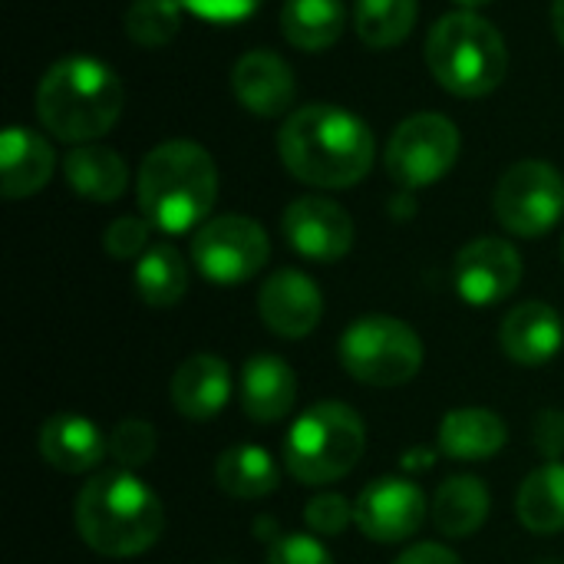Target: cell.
<instances>
[{
  "label": "cell",
  "instance_id": "6da1fadb",
  "mask_svg": "<svg viewBox=\"0 0 564 564\" xmlns=\"http://www.w3.org/2000/svg\"><path fill=\"white\" fill-rule=\"evenodd\" d=\"M278 155L304 185L354 188L373 169L377 142L360 116L330 102H311L284 119Z\"/></svg>",
  "mask_w": 564,
  "mask_h": 564
},
{
  "label": "cell",
  "instance_id": "7a4b0ae2",
  "mask_svg": "<svg viewBox=\"0 0 564 564\" xmlns=\"http://www.w3.org/2000/svg\"><path fill=\"white\" fill-rule=\"evenodd\" d=\"M79 539L106 558H132L149 552L165 529L162 499L129 469L93 476L73 506Z\"/></svg>",
  "mask_w": 564,
  "mask_h": 564
},
{
  "label": "cell",
  "instance_id": "3957f363",
  "mask_svg": "<svg viewBox=\"0 0 564 564\" xmlns=\"http://www.w3.org/2000/svg\"><path fill=\"white\" fill-rule=\"evenodd\" d=\"M122 106V79L96 56H63L36 86V116L43 129L73 145H89L106 135L119 122Z\"/></svg>",
  "mask_w": 564,
  "mask_h": 564
},
{
  "label": "cell",
  "instance_id": "277c9868",
  "mask_svg": "<svg viewBox=\"0 0 564 564\" xmlns=\"http://www.w3.org/2000/svg\"><path fill=\"white\" fill-rule=\"evenodd\" d=\"M142 218L165 235L202 228L218 198V165L192 139H169L155 145L135 178Z\"/></svg>",
  "mask_w": 564,
  "mask_h": 564
},
{
  "label": "cell",
  "instance_id": "5b68a950",
  "mask_svg": "<svg viewBox=\"0 0 564 564\" xmlns=\"http://www.w3.org/2000/svg\"><path fill=\"white\" fill-rule=\"evenodd\" d=\"M423 53L433 79L459 99L496 93L509 69L506 36L479 10L443 13L430 26Z\"/></svg>",
  "mask_w": 564,
  "mask_h": 564
},
{
  "label": "cell",
  "instance_id": "8992f818",
  "mask_svg": "<svg viewBox=\"0 0 564 564\" xmlns=\"http://www.w3.org/2000/svg\"><path fill=\"white\" fill-rule=\"evenodd\" d=\"M364 449L367 426L360 413L340 400H324L294 420L284 440V466L304 486H330L360 463Z\"/></svg>",
  "mask_w": 564,
  "mask_h": 564
},
{
  "label": "cell",
  "instance_id": "52a82bcc",
  "mask_svg": "<svg viewBox=\"0 0 564 564\" xmlns=\"http://www.w3.org/2000/svg\"><path fill=\"white\" fill-rule=\"evenodd\" d=\"M340 364L344 370L367 387H403L410 383L423 367V340L420 334L390 314H367L357 317L340 344Z\"/></svg>",
  "mask_w": 564,
  "mask_h": 564
},
{
  "label": "cell",
  "instance_id": "ba28073f",
  "mask_svg": "<svg viewBox=\"0 0 564 564\" xmlns=\"http://www.w3.org/2000/svg\"><path fill=\"white\" fill-rule=\"evenodd\" d=\"M459 149H463V139L453 119L440 112H416L403 119L387 142V152H383L387 175L403 192L430 188L456 165Z\"/></svg>",
  "mask_w": 564,
  "mask_h": 564
},
{
  "label": "cell",
  "instance_id": "9c48e42d",
  "mask_svg": "<svg viewBox=\"0 0 564 564\" xmlns=\"http://www.w3.org/2000/svg\"><path fill=\"white\" fill-rule=\"evenodd\" d=\"M492 212L519 238L549 235L564 215V175L542 159L516 162L496 185Z\"/></svg>",
  "mask_w": 564,
  "mask_h": 564
},
{
  "label": "cell",
  "instance_id": "30bf717a",
  "mask_svg": "<svg viewBox=\"0 0 564 564\" xmlns=\"http://www.w3.org/2000/svg\"><path fill=\"white\" fill-rule=\"evenodd\" d=\"M271 258L268 231L248 215L208 218L192 238V261L212 284H245Z\"/></svg>",
  "mask_w": 564,
  "mask_h": 564
},
{
  "label": "cell",
  "instance_id": "8fae6325",
  "mask_svg": "<svg viewBox=\"0 0 564 564\" xmlns=\"http://www.w3.org/2000/svg\"><path fill=\"white\" fill-rule=\"evenodd\" d=\"M426 519V496L416 482L383 476L370 482L354 502V522L364 539L377 545H397L420 532Z\"/></svg>",
  "mask_w": 564,
  "mask_h": 564
},
{
  "label": "cell",
  "instance_id": "7c38bea8",
  "mask_svg": "<svg viewBox=\"0 0 564 564\" xmlns=\"http://www.w3.org/2000/svg\"><path fill=\"white\" fill-rule=\"evenodd\" d=\"M453 281L466 304L492 307L522 284V254L506 238H476L456 254Z\"/></svg>",
  "mask_w": 564,
  "mask_h": 564
},
{
  "label": "cell",
  "instance_id": "4fadbf2b",
  "mask_svg": "<svg viewBox=\"0 0 564 564\" xmlns=\"http://www.w3.org/2000/svg\"><path fill=\"white\" fill-rule=\"evenodd\" d=\"M281 231L301 258L321 264H334L354 248V218L347 215V208L321 195H304L291 202L284 208Z\"/></svg>",
  "mask_w": 564,
  "mask_h": 564
},
{
  "label": "cell",
  "instance_id": "5bb4252c",
  "mask_svg": "<svg viewBox=\"0 0 564 564\" xmlns=\"http://www.w3.org/2000/svg\"><path fill=\"white\" fill-rule=\"evenodd\" d=\"M258 314L271 334H278L284 340H301L321 324L324 294L304 271L281 268L261 284Z\"/></svg>",
  "mask_w": 564,
  "mask_h": 564
},
{
  "label": "cell",
  "instance_id": "9a60e30c",
  "mask_svg": "<svg viewBox=\"0 0 564 564\" xmlns=\"http://www.w3.org/2000/svg\"><path fill=\"white\" fill-rule=\"evenodd\" d=\"M231 89H235V99L261 119L291 112L294 96H297L294 69L274 50L245 53L231 69Z\"/></svg>",
  "mask_w": 564,
  "mask_h": 564
},
{
  "label": "cell",
  "instance_id": "2e32d148",
  "mask_svg": "<svg viewBox=\"0 0 564 564\" xmlns=\"http://www.w3.org/2000/svg\"><path fill=\"white\" fill-rule=\"evenodd\" d=\"M502 354L522 367H542L558 357L564 344L562 314L545 301H522L512 307L499 330Z\"/></svg>",
  "mask_w": 564,
  "mask_h": 564
},
{
  "label": "cell",
  "instance_id": "e0dca14e",
  "mask_svg": "<svg viewBox=\"0 0 564 564\" xmlns=\"http://www.w3.org/2000/svg\"><path fill=\"white\" fill-rule=\"evenodd\" d=\"M109 453V440L102 430L79 413H56L40 426V456L46 466L79 476L96 469Z\"/></svg>",
  "mask_w": 564,
  "mask_h": 564
},
{
  "label": "cell",
  "instance_id": "ac0fdd59",
  "mask_svg": "<svg viewBox=\"0 0 564 564\" xmlns=\"http://www.w3.org/2000/svg\"><path fill=\"white\" fill-rule=\"evenodd\" d=\"M56 169L53 145L23 126H7L0 135V188L3 198L36 195Z\"/></svg>",
  "mask_w": 564,
  "mask_h": 564
},
{
  "label": "cell",
  "instance_id": "d6986e66",
  "mask_svg": "<svg viewBox=\"0 0 564 564\" xmlns=\"http://www.w3.org/2000/svg\"><path fill=\"white\" fill-rule=\"evenodd\" d=\"M172 406L188 420H212L231 400V370L218 354H195L172 377Z\"/></svg>",
  "mask_w": 564,
  "mask_h": 564
},
{
  "label": "cell",
  "instance_id": "ffe728a7",
  "mask_svg": "<svg viewBox=\"0 0 564 564\" xmlns=\"http://www.w3.org/2000/svg\"><path fill=\"white\" fill-rule=\"evenodd\" d=\"M241 410L254 423H278L294 410L297 377L274 354H254L241 367Z\"/></svg>",
  "mask_w": 564,
  "mask_h": 564
},
{
  "label": "cell",
  "instance_id": "44dd1931",
  "mask_svg": "<svg viewBox=\"0 0 564 564\" xmlns=\"http://www.w3.org/2000/svg\"><path fill=\"white\" fill-rule=\"evenodd\" d=\"M436 443L456 463H486L509 443V426L486 406H459L440 420Z\"/></svg>",
  "mask_w": 564,
  "mask_h": 564
},
{
  "label": "cell",
  "instance_id": "7402d4cb",
  "mask_svg": "<svg viewBox=\"0 0 564 564\" xmlns=\"http://www.w3.org/2000/svg\"><path fill=\"white\" fill-rule=\"evenodd\" d=\"M63 172L69 188L89 202H116L129 188V165L109 145H76L63 159Z\"/></svg>",
  "mask_w": 564,
  "mask_h": 564
},
{
  "label": "cell",
  "instance_id": "603a6c76",
  "mask_svg": "<svg viewBox=\"0 0 564 564\" xmlns=\"http://www.w3.org/2000/svg\"><path fill=\"white\" fill-rule=\"evenodd\" d=\"M492 499L482 479L476 476H453L436 489L433 499V522L446 539H469L489 519Z\"/></svg>",
  "mask_w": 564,
  "mask_h": 564
},
{
  "label": "cell",
  "instance_id": "cb8c5ba5",
  "mask_svg": "<svg viewBox=\"0 0 564 564\" xmlns=\"http://www.w3.org/2000/svg\"><path fill=\"white\" fill-rule=\"evenodd\" d=\"M347 26L344 0H284L281 7V33L291 46L304 53L330 50Z\"/></svg>",
  "mask_w": 564,
  "mask_h": 564
},
{
  "label": "cell",
  "instance_id": "d4e9b609",
  "mask_svg": "<svg viewBox=\"0 0 564 564\" xmlns=\"http://www.w3.org/2000/svg\"><path fill=\"white\" fill-rule=\"evenodd\" d=\"M215 486L231 499L254 502V499L271 496L281 486V469H278V463L271 459L268 449L245 443V446H231V449H225L218 456Z\"/></svg>",
  "mask_w": 564,
  "mask_h": 564
},
{
  "label": "cell",
  "instance_id": "484cf974",
  "mask_svg": "<svg viewBox=\"0 0 564 564\" xmlns=\"http://www.w3.org/2000/svg\"><path fill=\"white\" fill-rule=\"evenodd\" d=\"M519 522L535 535H555L564 529V463H545L525 476L516 499Z\"/></svg>",
  "mask_w": 564,
  "mask_h": 564
},
{
  "label": "cell",
  "instance_id": "4316f807",
  "mask_svg": "<svg viewBox=\"0 0 564 564\" xmlns=\"http://www.w3.org/2000/svg\"><path fill=\"white\" fill-rule=\"evenodd\" d=\"M135 291L149 307H175L188 294V264L172 245H152L135 261Z\"/></svg>",
  "mask_w": 564,
  "mask_h": 564
},
{
  "label": "cell",
  "instance_id": "83f0119b",
  "mask_svg": "<svg viewBox=\"0 0 564 564\" xmlns=\"http://www.w3.org/2000/svg\"><path fill=\"white\" fill-rule=\"evenodd\" d=\"M420 0H357L354 30L370 50H390L403 43L416 26Z\"/></svg>",
  "mask_w": 564,
  "mask_h": 564
},
{
  "label": "cell",
  "instance_id": "f1b7e54d",
  "mask_svg": "<svg viewBox=\"0 0 564 564\" xmlns=\"http://www.w3.org/2000/svg\"><path fill=\"white\" fill-rule=\"evenodd\" d=\"M182 26L178 0H132L126 10V36L145 50L169 46Z\"/></svg>",
  "mask_w": 564,
  "mask_h": 564
},
{
  "label": "cell",
  "instance_id": "f546056e",
  "mask_svg": "<svg viewBox=\"0 0 564 564\" xmlns=\"http://www.w3.org/2000/svg\"><path fill=\"white\" fill-rule=\"evenodd\" d=\"M159 436L155 426L145 420H122L112 426L109 433V456L122 466V469H139L155 456Z\"/></svg>",
  "mask_w": 564,
  "mask_h": 564
},
{
  "label": "cell",
  "instance_id": "4dcf8cb0",
  "mask_svg": "<svg viewBox=\"0 0 564 564\" xmlns=\"http://www.w3.org/2000/svg\"><path fill=\"white\" fill-rule=\"evenodd\" d=\"M152 221L149 218H135V215H122L116 218L106 231H102V248L109 258L116 261H129V258H142L152 245Z\"/></svg>",
  "mask_w": 564,
  "mask_h": 564
},
{
  "label": "cell",
  "instance_id": "1f68e13d",
  "mask_svg": "<svg viewBox=\"0 0 564 564\" xmlns=\"http://www.w3.org/2000/svg\"><path fill=\"white\" fill-rule=\"evenodd\" d=\"M304 522L311 532L334 539L354 522V506L340 492H317L304 509Z\"/></svg>",
  "mask_w": 564,
  "mask_h": 564
},
{
  "label": "cell",
  "instance_id": "d6a6232c",
  "mask_svg": "<svg viewBox=\"0 0 564 564\" xmlns=\"http://www.w3.org/2000/svg\"><path fill=\"white\" fill-rule=\"evenodd\" d=\"M268 564H334V555L324 542L304 532L278 535L268 545Z\"/></svg>",
  "mask_w": 564,
  "mask_h": 564
},
{
  "label": "cell",
  "instance_id": "836d02e7",
  "mask_svg": "<svg viewBox=\"0 0 564 564\" xmlns=\"http://www.w3.org/2000/svg\"><path fill=\"white\" fill-rule=\"evenodd\" d=\"M178 3L208 23H238L261 7V0H178Z\"/></svg>",
  "mask_w": 564,
  "mask_h": 564
},
{
  "label": "cell",
  "instance_id": "e575fe53",
  "mask_svg": "<svg viewBox=\"0 0 564 564\" xmlns=\"http://www.w3.org/2000/svg\"><path fill=\"white\" fill-rule=\"evenodd\" d=\"M535 446L549 463H558L564 456V413L562 410H545L535 420Z\"/></svg>",
  "mask_w": 564,
  "mask_h": 564
},
{
  "label": "cell",
  "instance_id": "d590c367",
  "mask_svg": "<svg viewBox=\"0 0 564 564\" xmlns=\"http://www.w3.org/2000/svg\"><path fill=\"white\" fill-rule=\"evenodd\" d=\"M393 564H463L459 562V555L453 552V549H446V545H440V542H420V545H413V549H406L400 558Z\"/></svg>",
  "mask_w": 564,
  "mask_h": 564
},
{
  "label": "cell",
  "instance_id": "8d00e7d4",
  "mask_svg": "<svg viewBox=\"0 0 564 564\" xmlns=\"http://www.w3.org/2000/svg\"><path fill=\"white\" fill-rule=\"evenodd\" d=\"M552 30L555 40L564 46V0H552Z\"/></svg>",
  "mask_w": 564,
  "mask_h": 564
},
{
  "label": "cell",
  "instance_id": "74e56055",
  "mask_svg": "<svg viewBox=\"0 0 564 564\" xmlns=\"http://www.w3.org/2000/svg\"><path fill=\"white\" fill-rule=\"evenodd\" d=\"M456 3H459L463 10H479V7H489L492 0H456Z\"/></svg>",
  "mask_w": 564,
  "mask_h": 564
},
{
  "label": "cell",
  "instance_id": "f35d334b",
  "mask_svg": "<svg viewBox=\"0 0 564 564\" xmlns=\"http://www.w3.org/2000/svg\"><path fill=\"white\" fill-rule=\"evenodd\" d=\"M562 261H564V238H562Z\"/></svg>",
  "mask_w": 564,
  "mask_h": 564
}]
</instances>
